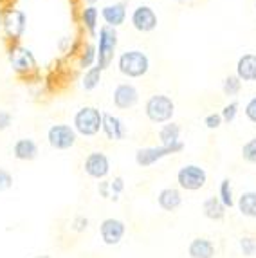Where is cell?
Segmentation results:
<instances>
[{
	"label": "cell",
	"instance_id": "cell-20",
	"mask_svg": "<svg viewBox=\"0 0 256 258\" xmlns=\"http://www.w3.org/2000/svg\"><path fill=\"white\" fill-rule=\"evenodd\" d=\"M236 76L242 82H256V54H243L236 63Z\"/></svg>",
	"mask_w": 256,
	"mask_h": 258
},
{
	"label": "cell",
	"instance_id": "cell-25",
	"mask_svg": "<svg viewBox=\"0 0 256 258\" xmlns=\"http://www.w3.org/2000/svg\"><path fill=\"white\" fill-rule=\"evenodd\" d=\"M218 199L222 201V204L226 208H233L235 206V191H233V182L231 179H222L220 182V188H218Z\"/></svg>",
	"mask_w": 256,
	"mask_h": 258
},
{
	"label": "cell",
	"instance_id": "cell-33",
	"mask_svg": "<svg viewBox=\"0 0 256 258\" xmlns=\"http://www.w3.org/2000/svg\"><path fill=\"white\" fill-rule=\"evenodd\" d=\"M11 188H13V175L6 168H0V194Z\"/></svg>",
	"mask_w": 256,
	"mask_h": 258
},
{
	"label": "cell",
	"instance_id": "cell-4",
	"mask_svg": "<svg viewBox=\"0 0 256 258\" xmlns=\"http://www.w3.org/2000/svg\"><path fill=\"white\" fill-rule=\"evenodd\" d=\"M184 150V143H177L173 147H143V148H137L136 155H134V161L139 168H150L154 166L157 161L164 159L168 155H173V154H179V152Z\"/></svg>",
	"mask_w": 256,
	"mask_h": 258
},
{
	"label": "cell",
	"instance_id": "cell-5",
	"mask_svg": "<svg viewBox=\"0 0 256 258\" xmlns=\"http://www.w3.org/2000/svg\"><path fill=\"white\" fill-rule=\"evenodd\" d=\"M117 49V31L114 27L103 26L99 29V45H98V67L101 71L108 69L114 60V52Z\"/></svg>",
	"mask_w": 256,
	"mask_h": 258
},
{
	"label": "cell",
	"instance_id": "cell-40",
	"mask_svg": "<svg viewBox=\"0 0 256 258\" xmlns=\"http://www.w3.org/2000/svg\"><path fill=\"white\" fill-rule=\"evenodd\" d=\"M254 8H256V4H254Z\"/></svg>",
	"mask_w": 256,
	"mask_h": 258
},
{
	"label": "cell",
	"instance_id": "cell-9",
	"mask_svg": "<svg viewBox=\"0 0 256 258\" xmlns=\"http://www.w3.org/2000/svg\"><path fill=\"white\" fill-rule=\"evenodd\" d=\"M124 235H126V224L124 220L115 219V217H108L99 224V237L105 245H119L124 240Z\"/></svg>",
	"mask_w": 256,
	"mask_h": 258
},
{
	"label": "cell",
	"instance_id": "cell-15",
	"mask_svg": "<svg viewBox=\"0 0 256 258\" xmlns=\"http://www.w3.org/2000/svg\"><path fill=\"white\" fill-rule=\"evenodd\" d=\"M157 204L162 211L173 213L182 206V194L179 188H162L157 194Z\"/></svg>",
	"mask_w": 256,
	"mask_h": 258
},
{
	"label": "cell",
	"instance_id": "cell-19",
	"mask_svg": "<svg viewBox=\"0 0 256 258\" xmlns=\"http://www.w3.org/2000/svg\"><path fill=\"white\" fill-rule=\"evenodd\" d=\"M9 61H11V67H13L17 73H27L29 69H33L36 61H34V56L29 49H17V51H11L9 54Z\"/></svg>",
	"mask_w": 256,
	"mask_h": 258
},
{
	"label": "cell",
	"instance_id": "cell-22",
	"mask_svg": "<svg viewBox=\"0 0 256 258\" xmlns=\"http://www.w3.org/2000/svg\"><path fill=\"white\" fill-rule=\"evenodd\" d=\"M159 139H161L162 147H173V145L180 143V126L173 121L162 125L159 128Z\"/></svg>",
	"mask_w": 256,
	"mask_h": 258
},
{
	"label": "cell",
	"instance_id": "cell-32",
	"mask_svg": "<svg viewBox=\"0 0 256 258\" xmlns=\"http://www.w3.org/2000/svg\"><path fill=\"white\" fill-rule=\"evenodd\" d=\"M89 224H90V220L87 219V217L78 215V217H74L73 222H71V229H73L74 233H83L89 229Z\"/></svg>",
	"mask_w": 256,
	"mask_h": 258
},
{
	"label": "cell",
	"instance_id": "cell-16",
	"mask_svg": "<svg viewBox=\"0 0 256 258\" xmlns=\"http://www.w3.org/2000/svg\"><path fill=\"white\" fill-rule=\"evenodd\" d=\"M103 20L107 22L108 27H119L126 20V2H114L101 9Z\"/></svg>",
	"mask_w": 256,
	"mask_h": 258
},
{
	"label": "cell",
	"instance_id": "cell-28",
	"mask_svg": "<svg viewBox=\"0 0 256 258\" xmlns=\"http://www.w3.org/2000/svg\"><path fill=\"white\" fill-rule=\"evenodd\" d=\"M242 159L249 164H256V138H251L242 145Z\"/></svg>",
	"mask_w": 256,
	"mask_h": 258
},
{
	"label": "cell",
	"instance_id": "cell-38",
	"mask_svg": "<svg viewBox=\"0 0 256 258\" xmlns=\"http://www.w3.org/2000/svg\"><path fill=\"white\" fill-rule=\"evenodd\" d=\"M33 258H51L49 254H38V256H33Z\"/></svg>",
	"mask_w": 256,
	"mask_h": 258
},
{
	"label": "cell",
	"instance_id": "cell-26",
	"mask_svg": "<svg viewBox=\"0 0 256 258\" xmlns=\"http://www.w3.org/2000/svg\"><path fill=\"white\" fill-rule=\"evenodd\" d=\"M240 91H242V80H240L236 74H229V76L224 78L222 92L227 98H233V96H236Z\"/></svg>",
	"mask_w": 256,
	"mask_h": 258
},
{
	"label": "cell",
	"instance_id": "cell-7",
	"mask_svg": "<svg viewBox=\"0 0 256 258\" xmlns=\"http://www.w3.org/2000/svg\"><path fill=\"white\" fill-rule=\"evenodd\" d=\"M78 141V134L73 128V125H65V123H58L52 125L47 130V143L49 147L54 150H69L73 148Z\"/></svg>",
	"mask_w": 256,
	"mask_h": 258
},
{
	"label": "cell",
	"instance_id": "cell-29",
	"mask_svg": "<svg viewBox=\"0 0 256 258\" xmlns=\"http://www.w3.org/2000/svg\"><path fill=\"white\" fill-rule=\"evenodd\" d=\"M238 110H240L238 101H229V103L222 108V112H220L224 123H233V121L236 119V116H238Z\"/></svg>",
	"mask_w": 256,
	"mask_h": 258
},
{
	"label": "cell",
	"instance_id": "cell-10",
	"mask_svg": "<svg viewBox=\"0 0 256 258\" xmlns=\"http://www.w3.org/2000/svg\"><path fill=\"white\" fill-rule=\"evenodd\" d=\"M27 18L26 13L20 11V9H9L8 13L2 18V27H4V33L8 35V38L18 40L22 38L24 31H26Z\"/></svg>",
	"mask_w": 256,
	"mask_h": 258
},
{
	"label": "cell",
	"instance_id": "cell-14",
	"mask_svg": "<svg viewBox=\"0 0 256 258\" xmlns=\"http://www.w3.org/2000/svg\"><path fill=\"white\" fill-rule=\"evenodd\" d=\"M40 148L36 145V141L31 138H20L15 141L13 145V157L17 161H34L38 157Z\"/></svg>",
	"mask_w": 256,
	"mask_h": 258
},
{
	"label": "cell",
	"instance_id": "cell-31",
	"mask_svg": "<svg viewBox=\"0 0 256 258\" xmlns=\"http://www.w3.org/2000/svg\"><path fill=\"white\" fill-rule=\"evenodd\" d=\"M222 116L218 114V112H213V114H208V116L204 117V125H206V128H209V130H217V128H220L222 126Z\"/></svg>",
	"mask_w": 256,
	"mask_h": 258
},
{
	"label": "cell",
	"instance_id": "cell-12",
	"mask_svg": "<svg viewBox=\"0 0 256 258\" xmlns=\"http://www.w3.org/2000/svg\"><path fill=\"white\" fill-rule=\"evenodd\" d=\"M112 99H114L115 108L128 110V108L136 107L137 101H139V91H137L132 83H119V85L114 89Z\"/></svg>",
	"mask_w": 256,
	"mask_h": 258
},
{
	"label": "cell",
	"instance_id": "cell-8",
	"mask_svg": "<svg viewBox=\"0 0 256 258\" xmlns=\"http://www.w3.org/2000/svg\"><path fill=\"white\" fill-rule=\"evenodd\" d=\"M83 172L90 179H96V181L107 179L108 173H110V159H108V155L101 150L90 152L85 157V163H83Z\"/></svg>",
	"mask_w": 256,
	"mask_h": 258
},
{
	"label": "cell",
	"instance_id": "cell-17",
	"mask_svg": "<svg viewBox=\"0 0 256 258\" xmlns=\"http://www.w3.org/2000/svg\"><path fill=\"white\" fill-rule=\"evenodd\" d=\"M226 213L227 208L218 199V195H209V197L204 199V203H202V215L206 219L213 220V222H220V220L226 219Z\"/></svg>",
	"mask_w": 256,
	"mask_h": 258
},
{
	"label": "cell",
	"instance_id": "cell-18",
	"mask_svg": "<svg viewBox=\"0 0 256 258\" xmlns=\"http://www.w3.org/2000/svg\"><path fill=\"white\" fill-rule=\"evenodd\" d=\"M188 254H189V258H215L217 247H215V244L209 240V238L197 237L189 242Z\"/></svg>",
	"mask_w": 256,
	"mask_h": 258
},
{
	"label": "cell",
	"instance_id": "cell-2",
	"mask_svg": "<svg viewBox=\"0 0 256 258\" xmlns=\"http://www.w3.org/2000/svg\"><path fill=\"white\" fill-rule=\"evenodd\" d=\"M103 126V112L96 107H81L73 117V128L76 134L92 138L101 132Z\"/></svg>",
	"mask_w": 256,
	"mask_h": 258
},
{
	"label": "cell",
	"instance_id": "cell-6",
	"mask_svg": "<svg viewBox=\"0 0 256 258\" xmlns=\"http://www.w3.org/2000/svg\"><path fill=\"white\" fill-rule=\"evenodd\" d=\"M208 182V173L199 164H184L177 172V184L186 191H199Z\"/></svg>",
	"mask_w": 256,
	"mask_h": 258
},
{
	"label": "cell",
	"instance_id": "cell-13",
	"mask_svg": "<svg viewBox=\"0 0 256 258\" xmlns=\"http://www.w3.org/2000/svg\"><path fill=\"white\" fill-rule=\"evenodd\" d=\"M101 132L110 141H123L126 138V125H124V121L121 117L112 116V114H103Z\"/></svg>",
	"mask_w": 256,
	"mask_h": 258
},
{
	"label": "cell",
	"instance_id": "cell-37",
	"mask_svg": "<svg viewBox=\"0 0 256 258\" xmlns=\"http://www.w3.org/2000/svg\"><path fill=\"white\" fill-rule=\"evenodd\" d=\"M11 123H13V116L8 110H0V132L8 130L11 126Z\"/></svg>",
	"mask_w": 256,
	"mask_h": 258
},
{
	"label": "cell",
	"instance_id": "cell-39",
	"mask_svg": "<svg viewBox=\"0 0 256 258\" xmlns=\"http://www.w3.org/2000/svg\"><path fill=\"white\" fill-rule=\"evenodd\" d=\"M89 2H90V4H94V2H98V0H89Z\"/></svg>",
	"mask_w": 256,
	"mask_h": 258
},
{
	"label": "cell",
	"instance_id": "cell-27",
	"mask_svg": "<svg viewBox=\"0 0 256 258\" xmlns=\"http://www.w3.org/2000/svg\"><path fill=\"white\" fill-rule=\"evenodd\" d=\"M96 61H98V49H96V45L89 43V45L83 49V54H81V58H80V67L90 69V67H94Z\"/></svg>",
	"mask_w": 256,
	"mask_h": 258
},
{
	"label": "cell",
	"instance_id": "cell-3",
	"mask_svg": "<svg viewBox=\"0 0 256 258\" xmlns=\"http://www.w3.org/2000/svg\"><path fill=\"white\" fill-rule=\"evenodd\" d=\"M117 67H119L121 74L128 78H141L148 73L150 69V60L148 56L143 51H124L117 60Z\"/></svg>",
	"mask_w": 256,
	"mask_h": 258
},
{
	"label": "cell",
	"instance_id": "cell-23",
	"mask_svg": "<svg viewBox=\"0 0 256 258\" xmlns=\"http://www.w3.org/2000/svg\"><path fill=\"white\" fill-rule=\"evenodd\" d=\"M101 74H103V71L99 69L98 65L87 69L85 74H83V78H81V87H83L87 92L94 91L96 87L99 85V82H101Z\"/></svg>",
	"mask_w": 256,
	"mask_h": 258
},
{
	"label": "cell",
	"instance_id": "cell-11",
	"mask_svg": "<svg viewBox=\"0 0 256 258\" xmlns=\"http://www.w3.org/2000/svg\"><path fill=\"white\" fill-rule=\"evenodd\" d=\"M130 22L134 29H137L139 33H150L157 27V15L150 6H137L132 11Z\"/></svg>",
	"mask_w": 256,
	"mask_h": 258
},
{
	"label": "cell",
	"instance_id": "cell-30",
	"mask_svg": "<svg viewBox=\"0 0 256 258\" xmlns=\"http://www.w3.org/2000/svg\"><path fill=\"white\" fill-rule=\"evenodd\" d=\"M238 247L242 251L243 256H254L256 254V238L254 237H242L238 240Z\"/></svg>",
	"mask_w": 256,
	"mask_h": 258
},
{
	"label": "cell",
	"instance_id": "cell-36",
	"mask_svg": "<svg viewBox=\"0 0 256 258\" xmlns=\"http://www.w3.org/2000/svg\"><path fill=\"white\" fill-rule=\"evenodd\" d=\"M98 194H99V197H103V199H110L112 197L110 181H107V179L99 181L98 182Z\"/></svg>",
	"mask_w": 256,
	"mask_h": 258
},
{
	"label": "cell",
	"instance_id": "cell-24",
	"mask_svg": "<svg viewBox=\"0 0 256 258\" xmlns=\"http://www.w3.org/2000/svg\"><path fill=\"white\" fill-rule=\"evenodd\" d=\"M98 18H99V11L96 6H89L81 11V20L85 24V27L89 29V33L92 36L96 35V31H98Z\"/></svg>",
	"mask_w": 256,
	"mask_h": 258
},
{
	"label": "cell",
	"instance_id": "cell-34",
	"mask_svg": "<svg viewBox=\"0 0 256 258\" xmlns=\"http://www.w3.org/2000/svg\"><path fill=\"white\" fill-rule=\"evenodd\" d=\"M243 114H245V117L251 121L252 125H256V96H252L247 101V105L243 108Z\"/></svg>",
	"mask_w": 256,
	"mask_h": 258
},
{
	"label": "cell",
	"instance_id": "cell-1",
	"mask_svg": "<svg viewBox=\"0 0 256 258\" xmlns=\"http://www.w3.org/2000/svg\"><path fill=\"white\" fill-rule=\"evenodd\" d=\"M145 114L150 123L166 125L175 116V101L166 94H154L146 99Z\"/></svg>",
	"mask_w": 256,
	"mask_h": 258
},
{
	"label": "cell",
	"instance_id": "cell-35",
	"mask_svg": "<svg viewBox=\"0 0 256 258\" xmlns=\"http://www.w3.org/2000/svg\"><path fill=\"white\" fill-rule=\"evenodd\" d=\"M124 179L121 175L114 177V181H110V189H112V195H117L119 197L121 194L124 191Z\"/></svg>",
	"mask_w": 256,
	"mask_h": 258
},
{
	"label": "cell",
	"instance_id": "cell-21",
	"mask_svg": "<svg viewBox=\"0 0 256 258\" xmlns=\"http://www.w3.org/2000/svg\"><path fill=\"white\" fill-rule=\"evenodd\" d=\"M236 206L242 217H247V219H256V191L254 189H247V191H242V195L236 201Z\"/></svg>",
	"mask_w": 256,
	"mask_h": 258
}]
</instances>
